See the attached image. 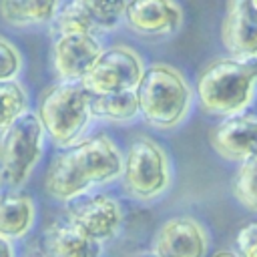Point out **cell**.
<instances>
[{"mask_svg":"<svg viewBox=\"0 0 257 257\" xmlns=\"http://www.w3.org/2000/svg\"><path fill=\"white\" fill-rule=\"evenodd\" d=\"M122 165L124 153L106 133L88 135L52 157L44 175V191L50 199L68 203L96 187L120 181Z\"/></svg>","mask_w":257,"mask_h":257,"instance_id":"6da1fadb","label":"cell"},{"mask_svg":"<svg viewBox=\"0 0 257 257\" xmlns=\"http://www.w3.org/2000/svg\"><path fill=\"white\" fill-rule=\"evenodd\" d=\"M195 100L209 116L229 118L243 114L257 98V60L217 56L195 76Z\"/></svg>","mask_w":257,"mask_h":257,"instance_id":"7a4b0ae2","label":"cell"},{"mask_svg":"<svg viewBox=\"0 0 257 257\" xmlns=\"http://www.w3.org/2000/svg\"><path fill=\"white\" fill-rule=\"evenodd\" d=\"M141 118L157 131H175L191 114L195 90L181 68L149 62L137 86Z\"/></svg>","mask_w":257,"mask_h":257,"instance_id":"3957f363","label":"cell"},{"mask_svg":"<svg viewBox=\"0 0 257 257\" xmlns=\"http://www.w3.org/2000/svg\"><path fill=\"white\" fill-rule=\"evenodd\" d=\"M90 102L92 94L82 82L58 80L40 94L36 116L56 149H68L86 137L94 120Z\"/></svg>","mask_w":257,"mask_h":257,"instance_id":"277c9868","label":"cell"},{"mask_svg":"<svg viewBox=\"0 0 257 257\" xmlns=\"http://www.w3.org/2000/svg\"><path fill=\"white\" fill-rule=\"evenodd\" d=\"M173 181V167L165 147L139 135L128 143L122 165V189L137 201H155L163 197Z\"/></svg>","mask_w":257,"mask_h":257,"instance_id":"5b68a950","label":"cell"},{"mask_svg":"<svg viewBox=\"0 0 257 257\" xmlns=\"http://www.w3.org/2000/svg\"><path fill=\"white\" fill-rule=\"evenodd\" d=\"M46 133L36 112H26L0 135V175L10 189L22 187L44 155Z\"/></svg>","mask_w":257,"mask_h":257,"instance_id":"8992f818","label":"cell"},{"mask_svg":"<svg viewBox=\"0 0 257 257\" xmlns=\"http://www.w3.org/2000/svg\"><path fill=\"white\" fill-rule=\"evenodd\" d=\"M147 62L143 54L124 44H108L100 52L96 64L82 80V84L90 90V94H110L122 90H137Z\"/></svg>","mask_w":257,"mask_h":257,"instance_id":"52a82bcc","label":"cell"},{"mask_svg":"<svg viewBox=\"0 0 257 257\" xmlns=\"http://www.w3.org/2000/svg\"><path fill=\"white\" fill-rule=\"evenodd\" d=\"M64 217L94 241L112 239L122 225L120 203L106 193H86L64 203Z\"/></svg>","mask_w":257,"mask_h":257,"instance_id":"ba28073f","label":"cell"},{"mask_svg":"<svg viewBox=\"0 0 257 257\" xmlns=\"http://www.w3.org/2000/svg\"><path fill=\"white\" fill-rule=\"evenodd\" d=\"M185 22L179 0H128L122 24L141 38L175 36Z\"/></svg>","mask_w":257,"mask_h":257,"instance_id":"9c48e42d","label":"cell"},{"mask_svg":"<svg viewBox=\"0 0 257 257\" xmlns=\"http://www.w3.org/2000/svg\"><path fill=\"white\" fill-rule=\"evenodd\" d=\"M104 42L94 34H60L52 40V68L58 80L82 82L96 64Z\"/></svg>","mask_w":257,"mask_h":257,"instance_id":"30bf717a","label":"cell"},{"mask_svg":"<svg viewBox=\"0 0 257 257\" xmlns=\"http://www.w3.org/2000/svg\"><path fill=\"white\" fill-rule=\"evenodd\" d=\"M219 36L227 56L257 60V2L227 0Z\"/></svg>","mask_w":257,"mask_h":257,"instance_id":"8fae6325","label":"cell"},{"mask_svg":"<svg viewBox=\"0 0 257 257\" xmlns=\"http://www.w3.org/2000/svg\"><path fill=\"white\" fill-rule=\"evenodd\" d=\"M209 251V233L187 215L167 219L153 237L155 257H205Z\"/></svg>","mask_w":257,"mask_h":257,"instance_id":"7c38bea8","label":"cell"},{"mask_svg":"<svg viewBox=\"0 0 257 257\" xmlns=\"http://www.w3.org/2000/svg\"><path fill=\"white\" fill-rule=\"evenodd\" d=\"M211 147L215 153L231 163H245L257 159V114L243 112L221 118L211 131Z\"/></svg>","mask_w":257,"mask_h":257,"instance_id":"4fadbf2b","label":"cell"},{"mask_svg":"<svg viewBox=\"0 0 257 257\" xmlns=\"http://www.w3.org/2000/svg\"><path fill=\"white\" fill-rule=\"evenodd\" d=\"M46 257H100L102 243L82 233L66 217H56L48 223L42 235Z\"/></svg>","mask_w":257,"mask_h":257,"instance_id":"5bb4252c","label":"cell"},{"mask_svg":"<svg viewBox=\"0 0 257 257\" xmlns=\"http://www.w3.org/2000/svg\"><path fill=\"white\" fill-rule=\"evenodd\" d=\"M36 223V203L28 193L10 191L0 195V237L8 241L24 239Z\"/></svg>","mask_w":257,"mask_h":257,"instance_id":"9a60e30c","label":"cell"},{"mask_svg":"<svg viewBox=\"0 0 257 257\" xmlns=\"http://www.w3.org/2000/svg\"><path fill=\"white\" fill-rule=\"evenodd\" d=\"M64 0H0V16L16 28L52 24Z\"/></svg>","mask_w":257,"mask_h":257,"instance_id":"2e32d148","label":"cell"},{"mask_svg":"<svg viewBox=\"0 0 257 257\" xmlns=\"http://www.w3.org/2000/svg\"><path fill=\"white\" fill-rule=\"evenodd\" d=\"M92 118L112 124H124L133 122L141 116L139 96L137 90H122V92H110V94H92L90 102Z\"/></svg>","mask_w":257,"mask_h":257,"instance_id":"e0dca14e","label":"cell"},{"mask_svg":"<svg viewBox=\"0 0 257 257\" xmlns=\"http://www.w3.org/2000/svg\"><path fill=\"white\" fill-rule=\"evenodd\" d=\"M52 34H94V36H104V30L98 26V22L92 18V14L76 0H66L62 2L56 18L50 24Z\"/></svg>","mask_w":257,"mask_h":257,"instance_id":"ac0fdd59","label":"cell"},{"mask_svg":"<svg viewBox=\"0 0 257 257\" xmlns=\"http://www.w3.org/2000/svg\"><path fill=\"white\" fill-rule=\"evenodd\" d=\"M28 106V92L18 80L0 82V135L8 131L20 116H24Z\"/></svg>","mask_w":257,"mask_h":257,"instance_id":"d6986e66","label":"cell"},{"mask_svg":"<svg viewBox=\"0 0 257 257\" xmlns=\"http://www.w3.org/2000/svg\"><path fill=\"white\" fill-rule=\"evenodd\" d=\"M233 197L247 211L257 213V159L245 161L237 167L233 177Z\"/></svg>","mask_w":257,"mask_h":257,"instance_id":"ffe728a7","label":"cell"},{"mask_svg":"<svg viewBox=\"0 0 257 257\" xmlns=\"http://www.w3.org/2000/svg\"><path fill=\"white\" fill-rule=\"evenodd\" d=\"M76 2H80L92 14V18L106 34L122 24V16L128 0H76Z\"/></svg>","mask_w":257,"mask_h":257,"instance_id":"44dd1931","label":"cell"},{"mask_svg":"<svg viewBox=\"0 0 257 257\" xmlns=\"http://www.w3.org/2000/svg\"><path fill=\"white\" fill-rule=\"evenodd\" d=\"M20 72H22V54L10 40L0 36V82L16 80Z\"/></svg>","mask_w":257,"mask_h":257,"instance_id":"7402d4cb","label":"cell"},{"mask_svg":"<svg viewBox=\"0 0 257 257\" xmlns=\"http://www.w3.org/2000/svg\"><path fill=\"white\" fill-rule=\"evenodd\" d=\"M237 253L241 257H257V221L245 223L237 233Z\"/></svg>","mask_w":257,"mask_h":257,"instance_id":"603a6c76","label":"cell"},{"mask_svg":"<svg viewBox=\"0 0 257 257\" xmlns=\"http://www.w3.org/2000/svg\"><path fill=\"white\" fill-rule=\"evenodd\" d=\"M0 257H16V247L12 241L0 237Z\"/></svg>","mask_w":257,"mask_h":257,"instance_id":"cb8c5ba5","label":"cell"},{"mask_svg":"<svg viewBox=\"0 0 257 257\" xmlns=\"http://www.w3.org/2000/svg\"><path fill=\"white\" fill-rule=\"evenodd\" d=\"M211 257H241L237 251H231V249H221V251H215Z\"/></svg>","mask_w":257,"mask_h":257,"instance_id":"d4e9b609","label":"cell"},{"mask_svg":"<svg viewBox=\"0 0 257 257\" xmlns=\"http://www.w3.org/2000/svg\"><path fill=\"white\" fill-rule=\"evenodd\" d=\"M2 183H4V181H2V175H0V189H2Z\"/></svg>","mask_w":257,"mask_h":257,"instance_id":"484cf974","label":"cell"},{"mask_svg":"<svg viewBox=\"0 0 257 257\" xmlns=\"http://www.w3.org/2000/svg\"><path fill=\"white\" fill-rule=\"evenodd\" d=\"M255 2H257V0H255Z\"/></svg>","mask_w":257,"mask_h":257,"instance_id":"4316f807","label":"cell"}]
</instances>
